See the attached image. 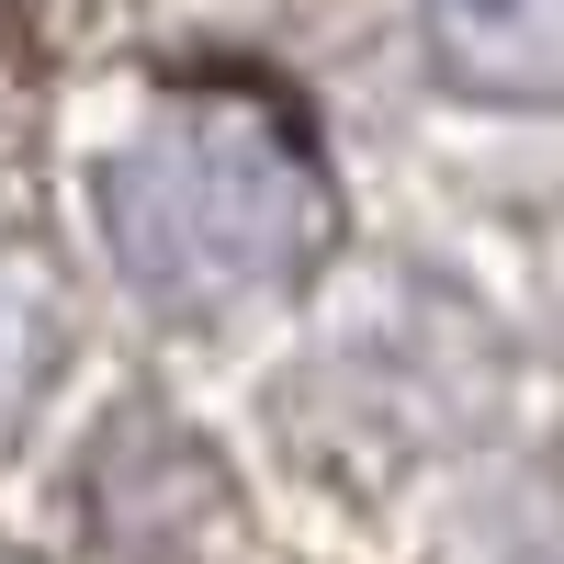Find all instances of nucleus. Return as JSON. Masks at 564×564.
Returning a JSON list of instances; mask_svg holds the SVG:
<instances>
[{
  "label": "nucleus",
  "mask_w": 564,
  "mask_h": 564,
  "mask_svg": "<svg viewBox=\"0 0 564 564\" xmlns=\"http://www.w3.org/2000/svg\"><path fill=\"white\" fill-rule=\"evenodd\" d=\"M430 57L475 102H564V0H417Z\"/></svg>",
  "instance_id": "2"
},
{
  "label": "nucleus",
  "mask_w": 564,
  "mask_h": 564,
  "mask_svg": "<svg viewBox=\"0 0 564 564\" xmlns=\"http://www.w3.org/2000/svg\"><path fill=\"white\" fill-rule=\"evenodd\" d=\"M45 361H57V305H45V282H34L23 238L0 226V430H12V417L34 406Z\"/></svg>",
  "instance_id": "3"
},
{
  "label": "nucleus",
  "mask_w": 564,
  "mask_h": 564,
  "mask_svg": "<svg viewBox=\"0 0 564 564\" xmlns=\"http://www.w3.org/2000/svg\"><path fill=\"white\" fill-rule=\"evenodd\" d=\"M102 238L148 305L215 316L282 294L327 249V181L294 124L249 102H193L102 170Z\"/></svg>",
  "instance_id": "1"
}]
</instances>
